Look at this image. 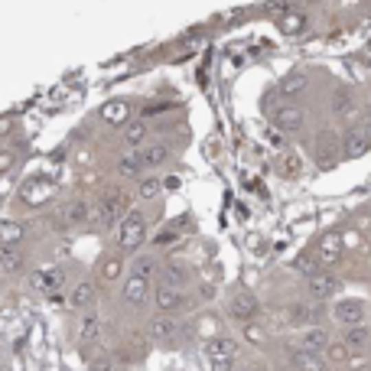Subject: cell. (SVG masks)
I'll use <instances>...</instances> for the list:
<instances>
[{"mask_svg": "<svg viewBox=\"0 0 371 371\" xmlns=\"http://www.w3.org/2000/svg\"><path fill=\"white\" fill-rule=\"evenodd\" d=\"M147 235H150L147 212L134 209V212H127V215H124L121 222H117V228L111 232V241H114V247H117L121 254H131V258H134L137 251L144 247Z\"/></svg>", "mask_w": 371, "mask_h": 371, "instance_id": "cell-1", "label": "cell"}, {"mask_svg": "<svg viewBox=\"0 0 371 371\" xmlns=\"http://www.w3.org/2000/svg\"><path fill=\"white\" fill-rule=\"evenodd\" d=\"M124 215H127V202H124L121 192H111V196H101L98 202H91L88 225H91L95 232H114Z\"/></svg>", "mask_w": 371, "mask_h": 371, "instance_id": "cell-2", "label": "cell"}, {"mask_svg": "<svg viewBox=\"0 0 371 371\" xmlns=\"http://www.w3.org/2000/svg\"><path fill=\"white\" fill-rule=\"evenodd\" d=\"M65 284H69V273H65V267H59V264L30 271V277H26V286H30L33 293H43V297H56V293H62Z\"/></svg>", "mask_w": 371, "mask_h": 371, "instance_id": "cell-3", "label": "cell"}, {"mask_svg": "<svg viewBox=\"0 0 371 371\" xmlns=\"http://www.w3.org/2000/svg\"><path fill=\"white\" fill-rule=\"evenodd\" d=\"M238 355V342L228 335H215L205 342V359L212 361V371H232V361Z\"/></svg>", "mask_w": 371, "mask_h": 371, "instance_id": "cell-4", "label": "cell"}, {"mask_svg": "<svg viewBox=\"0 0 371 371\" xmlns=\"http://www.w3.org/2000/svg\"><path fill=\"white\" fill-rule=\"evenodd\" d=\"M160 271H163V260L160 254H153V251H137L134 258L127 260V277H137V280H160Z\"/></svg>", "mask_w": 371, "mask_h": 371, "instance_id": "cell-5", "label": "cell"}, {"mask_svg": "<svg viewBox=\"0 0 371 371\" xmlns=\"http://www.w3.org/2000/svg\"><path fill=\"white\" fill-rule=\"evenodd\" d=\"M52 196H56V183L36 176V179L23 183V189H20V205H26V209H43Z\"/></svg>", "mask_w": 371, "mask_h": 371, "instance_id": "cell-6", "label": "cell"}, {"mask_svg": "<svg viewBox=\"0 0 371 371\" xmlns=\"http://www.w3.org/2000/svg\"><path fill=\"white\" fill-rule=\"evenodd\" d=\"M114 173L121 179H144L147 170H144V160H140V150L124 147L117 157H114Z\"/></svg>", "mask_w": 371, "mask_h": 371, "instance_id": "cell-7", "label": "cell"}, {"mask_svg": "<svg viewBox=\"0 0 371 371\" xmlns=\"http://www.w3.org/2000/svg\"><path fill=\"white\" fill-rule=\"evenodd\" d=\"M95 300H98V286H95L91 277H82V280H75L69 286V306L78 309V313H88L95 306Z\"/></svg>", "mask_w": 371, "mask_h": 371, "instance_id": "cell-8", "label": "cell"}, {"mask_svg": "<svg viewBox=\"0 0 371 371\" xmlns=\"http://www.w3.org/2000/svg\"><path fill=\"white\" fill-rule=\"evenodd\" d=\"M153 306H157V313L160 316H173V313H179V309H186V293L183 290H173V286H160L157 284V290H153Z\"/></svg>", "mask_w": 371, "mask_h": 371, "instance_id": "cell-9", "label": "cell"}, {"mask_svg": "<svg viewBox=\"0 0 371 371\" xmlns=\"http://www.w3.org/2000/svg\"><path fill=\"white\" fill-rule=\"evenodd\" d=\"M150 297H153V290H150V284H144V280H137V277H124L121 280V303L131 309H140L147 306Z\"/></svg>", "mask_w": 371, "mask_h": 371, "instance_id": "cell-10", "label": "cell"}, {"mask_svg": "<svg viewBox=\"0 0 371 371\" xmlns=\"http://www.w3.org/2000/svg\"><path fill=\"white\" fill-rule=\"evenodd\" d=\"M88 215H91V202L88 199H69L59 205V222L65 228H82L88 225Z\"/></svg>", "mask_w": 371, "mask_h": 371, "instance_id": "cell-11", "label": "cell"}, {"mask_svg": "<svg viewBox=\"0 0 371 371\" xmlns=\"http://www.w3.org/2000/svg\"><path fill=\"white\" fill-rule=\"evenodd\" d=\"M140 160H144V170H147V173H157V170H163L166 163L173 160V147L163 144V140L144 144V147H140Z\"/></svg>", "mask_w": 371, "mask_h": 371, "instance_id": "cell-12", "label": "cell"}, {"mask_svg": "<svg viewBox=\"0 0 371 371\" xmlns=\"http://www.w3.org/2000/svg\"><path fill=\"white\" fill-rule=\"evenodd\" d=\"M147 335L157 342V346H166V342H173L176 335H179V322L173 316H153L147 322Z\"/></svg>", "mask_w": 371, "mask_h": 371, "instance_id": "cell-13", "label": "cell"}, {"mask_svg": "<svg viewBox=\"0 0 371 371\" xmlns=\"http://www.w3.org/2000/svg\"><path fill=\"white\" fill-rule=\"evenodd\" d=\"M26 271V254L20 245H0V273L16 277Z\"/></svg>", "mask_w": 371, "mask_h": 371, "instance_id": "cell-14", "label": "cell"}, {"mask_svg": "<svg viewBox=\"0 0 371 371\" xmlns=\"http://www.w3.org/2000/svg\"><path fill=\"white\" fill-rule=\"evenodd\" d=\"M98 117H101V124L124 127V124L131 121V104H127V98H114V101H108V104H101Z\"/></svg>", "mask_w": 371, "mask_h": 371, "instance_id": "cell-15", "label": "cell"}, {"mask_svg": "<svg viewBox=\"0 0 371 371\" xmlns=\"http://www.w3.org/2000/svg\"><path fill=\"white\" fill-rule=\"evenodd\" d=\"M147 134H150V124L144 121V117H131V121L121 127L124 147H134V150H140L147 144Z\"/></svg>", "mask_w": 371, "mask_h": 371, "instance_id": "cell-16", "label": "cell"}, {"mask_svg": "<svg viewBox=\"0 0 371 371\" xmlns=\"http://www.w3.org/2000/svg\"><path fill=\"white\" fill-rule=\"evenodd\" d=\"M75 339H78L82 346H91V342H98V339H101V316H98V313H91V309H88L85 316L78 319Z\"/></svg>", "mask_w": 371, "mask_h": 371, "instance_id": "cell-17", "label": "cell"}, {"mask_svg": "<svg viewBox=\"0 0 371 371\" xmlns=\"http://www.w3.org/2000/svg\"><path fill=\"white\" fill-rule=\"evenodd\" d=\"M228 313H232V319H238V322H247L254 313H258V300L251 297V293H235L232 297V303H228Z\"/></svg>", "mask_w": 371, "mask_h": 371, "instance_id": "cell-18", "label": "cell"}, {"mask_svg": "<svg viewBox=\"0 0 371 371\" xmlns=\"http://www.w3.org/2000/svg\"><path fill=\"white\" fill-rule=\"evenodd\" d=\"M189 284V273H186L183 264H163L160 271V286H173V290H183V286Z\"/></svg>", "mask_w": 371, "mask_h": 371, "instance_id": "cell-19", "label": "cell"}, {"mask_svg": "<svg viewBox=\"0 0 371 371\" xmlns=\"http://www.w3.org/2000/svg\"><path fill=\"white\" fill-rule=\"evenodd\" d=\"M326 346H329V335L322 333V329H306V333L300 335V352H313V355H319Z\"/></svg>", "mask_w": 371, "mask_h": 371, "instance_id": "cell-20", "label": "cell"}, {"mask_svg": "<svg viewBox=\"0 0 371 371\" xmlns=\"http://www.w3.org/2000/svg\"><path fill=\"white\" fill-rule=\"evenodd\" d=\"M137 192H140L144 202H153V199L163 196V179L157 173H147L144 179H137Z\"/></svg>", "mask_w": 371, "mask_h": 371, "instance_id": "cell-21", "label": "cell"}, {"mask_svg": "<svg viewBox=\"0 0 371 371\" xmlns=\"http://www.w3.org/2000/svg\"><path fill=\"white\" fill-rule=\"evenodd\" d=\"M26 238V225L20 222H0V245H20Z\"/></svg>", "mask_w": 371, "mask_h": 371, "instance_id": "cell-22", "label": "cell"}, {"mask_svg": "<svg viewBox=\"0 0 371 371\" xmlns=\"http://www.w3.org/2000/svg\"><path fill=\"white\" fill-rule=\"evenodd\" d=\"M342 342H346V348H368V342H371V333L368 329H365V326H355V329H346V339H342Z\"/></svg>", "mask_w": 371, "mask_h": 371, "instance_id": "cell-23", "label": "cell"}, {"mask_svg": "<svg viewBox=\"0 0 371 371\" xmlns=\"http://www.w3.org/2000/svg\"><path fill=\"white\" fill-rule=\"evenodd\" d=\"M293 365H297L300 371H322L319 355H313V352H297V355H293Z\"/></svg>", "mask_w": 371, "mask_h": 371, "instance_id": "cell-24", "label": "cell"}, {"mask_svg": "<svg viewBox=\"0 0 371 371\" xmlns=\"http://www.w3.org/2000/svg\"><path fill=\"white\" fill-rule=\"evenodd\" d=\"M346 355H348L346 342H335V346H329V359H333V361H346Z\"/></svg>", "mask_w": 371, "mask_h": 371, "instance_id": "cell-25", "label": "cell"}, {"mask_svg": "<svg viewBox=\"0 0 371 371\" xmlns=\"http://www.w3.org/2000/svg\"><path fill=\"white\" fill-rule=\"evenodd\" d=\"M13 163H16V153H13V150H3V153H0V173L13 170Z\"/></svg>", "mask_w": 371, "mask_h": 371, "instance_id": "cell-26", "label": "cell"}, {"mask_svg": "<svg viewBox=\"0 0 371 371\" xmlns=\"http://www.w3.org/2000/svg\"><path fill=\"white\" fill-rule=\"evenodd\" d=\"M232 371H247V368H232Z\"/></svg>", "mask_w": 371, "mask_h": 371, "instance_id": "cell-27", "label": "cell"}, {"mask_svg": "<svg viewBox=\"0 0 371 371\" xmlns=\"http://www.w3.org/2000/svg\"><path fill=\"white\" fill-rule=\"evenodd\" d=\"M0 153H3V144H0Z\"/></svg>", "mask_w": 371, "mask_h": 371, "instance_id": "cell-28", "label": "cell"}]
</instances>
